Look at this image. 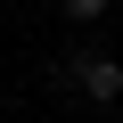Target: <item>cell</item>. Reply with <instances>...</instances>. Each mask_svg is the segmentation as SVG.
<instances>
[{
    "label": "cell",
    "instance_id": "6da1fadb",
    "mask_svg": "<svg viewBox=\"0 0 123 123\" xmlns=\"http://www.w3.org/2000/svg\"><path fill=\"white\" fill-rule=\"evenodd\" d=\"M66 82L90 98V107H115L123 98V57H98V49H74L66 57Z\"/></svg>",
    "mask_w": 123,
    "mask_h": 123
},
{
    "label": "cell",
    "instance_id": "7a4b0ae2",
    "mask_svg": "<svg viewBox=\"0 0 123 123\" xmlns=\"http://www.w3.org/2000/svg\"><path fill=\"white\" fill-rule=\"evenodd\" d=\"M57 8H66L74 25H98V17H115V8H123V0H57Z\"/></svg>",
    "mask_w": 123,
    "mask_h": 123
},
{
    "label": "cell",
    "instance_id": "3957f363",
    "mask_svg": "<svg viewBox=\"0 0 123 123\" xmlns=\"http://www.w3.org/2000/svg\"><path fill=\"white\" fill-rule=\"evenodd\" d=\"M115 33H123V8H115Z\"/></svg>",
    "mask_w": 123,
    "mask_h": 123
}]
</instances>
